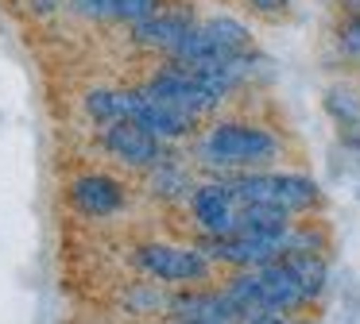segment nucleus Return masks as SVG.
I'll list each match as a JSON object with an SVG mask.
<instances>
[{
    "instance_id": "1a4fd4ad",
    "label": "nucleus",
    "mask_w": 360,
    "mask_h": 324,
    "mask_svg": "<svg viewBox=\"0 0 360 324\" xmlns=\"http://www.w3.org/2000/svg\"><path fill=\"white\" fill-rule=\"evenodd\" d=\"M70 205L89 220H105L124 208V185L109 174H82L70 182Z\"/></svg>"
},
{
    "instance_id": "9d476101",
    "label": "nucleus",
    "mask_w": 360,
    "mask_h": 324,
    "mask_svg": "<svg viewBox=\"0 0 360 324\" xmlns=\"http://www.w3.org/2000/svg\"><path fill=\"white\" fill-rule=\"evenodd\" d=\"M174 316H186V320H202V324H244V313L233 305L225 290H182L171 297Z\"/></svg>"
},
{
    "instance_id": "b1692460",
    "label": "nucleus",
    "mask_w": 360,
    "mask_h": 324,
    "mask_svg": "<svg viewBox=\"0 0 360 324\" xmlns=\"http://www.w3.org/2000/svg\"><path fill=\"white\" fill-rule=\"evenodd\" d=\"M295 324H314V320H295Z\"/></svg>"
},
{
    "instance_id": "9b49d317",
    "label": "nucleus",
    "mask_w": 360,
    "mask_h": 324,
    "mask_svg": "<svg viewBox=\"0 0 360 324\" xmlns=\"http://www.w3.org/2000/svg\"><path fill=\"white\" fill-rule=\"evenodd\" d=\"M128 120H136V123H143L148 131H155L163 143H174V139H186L190 131H194V116H186V112H179V108H171V104H163V100H155L151 93H143V89H136V100H132V116Z\"/></svg>"
},
{
    "instance_id": "4468645a",
    "label": "nucleus",
    "mask_w": 360,
    "mask_h": 324,
    "mask_svg": "<svg viewBox=\"0 0 360 324\" xmlns=\"http://www.w3.org/2000/svg\"><path fill=\"white\" fill-rule=\"evenodd\" d=\"M283 259L290 262V270H295V278L302 282V290H306V297H310V301L326 290L329 266H326V259H321L318 251H283Z\"/></svg>"
},
{
    "instance_id": "f3484780",
    "label": "nucleus",
    "mask_w": 360,
    "mask_h": 324,
    "mask_svg": "<svg viewBox=\"0 0 360 324\" xmlns=\"http://www.w3.org/2000/svg\"><path fill=\"white\" fill-rule=\"evenodd\" d=\"M163 4H167V0H112V20L136 27V23L151 20V15H155Z\"/></svg>"
},
{
    "instance_id": "ddd939ff",
    "label": "nucleus",
    "mask_w": 360,
    "mask_h": 324,
    "mask_svg": "<svg viewBox=\"0 0 360 324\" xmlns=\"http://www.w3.org/2000/svg\"><path fill=\"white\" fill-rule=\"evenodd\" d=\"M132 100H136V89H89L86 93V116L97 123L128 120L132 116Z\"/></svg>"
},
{
    "instance_id": "aec40b11",
    "label": "nucleus",
    "mask_w": 360,
    "mask_h": 324,
    "mask_svg": "<svg viewBox=\"0 0 360 324\" xmlns=\"http://www.w3.org/2000/svg\"><path fill=\"white\" fill-rule=\"evenodd\" d=\"M252 15H264V20H279V15L290 12V0H244Z\"/></svg>"
},
{
    "instance_id": "6ab92c4d",
    "label": "nucleus",
    "mask_w": 360,
    "mask_h": 324,
    "mask_svg": "<svg viewBox=\"0 0 360 324\" xmlns=\"http://www.w3.org/2000/svg\"><path fill=\"white\" fill-rule=\"evenodd\" d=\"M66 8H70L74 15H82V20H112V0H66Z\"/></svg>"
},
{
    "instance_id": "dca6fc26",
    "label": "nucleus",
    "mask_w": 360,
    "mask_h": 324,
    "mask_svg": "<svg viewBox=\"0 0 360 324\" xmlns=\"http://www.w3.org/2000/svg\"><path fill=\"white\" fill-rule=\"evenodd\" d=\"M326 112L333 116L341 128H352V123H360V93L345 89V85H333V89H326Z\"/></svg>"
},
{
    "instance_id": "f03ea898",
    "label": "nucleus",
    "mask_w": 360,
    "mask_h": 324,
    "mask_svg": "<svg viewBox=\"0 0 360 324\" xmlns=\"http://www.w3.org/2000/svg\"><path fill=\"white\" fill-rule=\"evenodd\" d=\"M233 189L236 205H264V208H279L287 216L310 212L321 201V189L314 177L306 174H279V170H244V174H229L225 177Z\"/></svg>"
},
{
    "instance_id": "4be33fe9",
    "label": "nucleus",
    "mask_w": 360,
    "mask_h": 324,
    "mask_svg": "<svg viewBox=\"0 0 360 324\" xmlns=\"http://www.w3.org/2000/svg\"><path fill=\"white\" fill-rule=\"evenodd\" d=\"M244 324H287V320H283L279 313H252Z\"/></svg>"
},
{
    "instance_id": "412c9836",
    "label": "nucleus",
    "mask_w": 360,
    "mask_h": 324,
    "mask_svg": "<svg viewBox=\"0 0 360 324\" xmlns=\"http://www.w3.org/2000/svg\"><path fill=\"white\" fill-rule=\"evenodd\" d=\"M58 4H66V0H27V8H32L35 15H51Z\"/></svg>"
},
{
    "instance_id": "5701e85b",
    "label": "nucleus",
    "mask_w": 360,
    "mask_h": 324,
    "mask_svg": "<svg viewBox=\"0 0 360 324\" xmlns=\"http://www.w3.org/2000/svg\"><path fill=\"white\" fill-rule=\"evenodd\" d=\"M171 324H202V320H186V316H174Z\"/></svg>"
},
{
    "instance_id": "6e6552de",
    "label": "nucleus",
    "mask_w": 360,
    "mask_h": 324,
    "mask_svg": "<svg viewBox=\"0 0 360 324\" xmlns=\"http://www.w3.org/2000/svg\"><path fill=\"white\" fill-rule=\"evenodd\" d=\"M198 23H202V20L194 15V8L171 0V4H163L155 15H151V20L136 23V27H132V39H136L140 46H151V50L171 54L174 43H179V39L186 35L190 27H198Z\"/></svg>"
},
{
    "instance_id": "2eb2a0df",
    "label": "nucleus",
    "mask_w": 360,
    "mask_h": 324,
    "mask_svg": "<svg viewBox=\"0 0 360 324\" xmlns=\"http://www.w3.org/2000/svg\"><path fill=\"white\" fill-rule=\"evenodd\" d=\"M151 193L163 201H174V197H190L194 193V185H190L186 170L174 166L171 158H163L159 166H151Z\"/></svg>"
},
{
    "instance_id": "f8f14e48",
    "label": "nucleus",
    "mask_w": 360,
    "mask_h": 324,
    "mask_svg": "<svg viewBox=\"0 0 360 324\" xmlns=\"http://www.w3.org/2000/svg\"><path fill=\"white\" fill-rule=\"evenodd\" d=\"M202 31L213 39V46H217L225 58H244V54H256L248 23H240L236 15H225V12L210 15V20H202Z\"/></svg>"
},
{
    "instance_id": "f257e3e1",
    "label": "nucleus",
    "mask_w": 360,
    "mask_h": 324,
    "mask_svg": "<svg viewBox=\"0 0 360 324\" xmlns=\"http://www.w3.org/2000/svg\"><path fill=\"white\" fill-rule=\"evenodd\" d=\"M279 135L264 123L217 120L198 143V162L221 174H244V170H267L279 158Z\"/></svg>"
},
{
    "instance_id": "7ed1b4c3",
    "label": "nucleus",
    "mask_w": 360,
    "mask_h": 324,
    "mask_svg": "<svg viewBox=\"0 0 360 324\" xmlns=\"http://www.w3.org/2000/svg\"><path fill=\"white\" fill-rule=\"evenodd\" d=\"M132 262L148 278L167 285H198L213 270V259L202 247H179V243H143L136 247Z\"/></svg>"
},
{
    "instance_id": "a211bd4d",
    "label": "nucleus",
    "mask_w": 360,
    "mask_h": 324,
    "mask_svg": "<svg viewBox=\"0 0 360 324\" xmlns=\"http://www.w3.org/2000/svg\"><path fill=\"white\" fill-rule=\"evenodd\" d=\"M333 39H337V50H341L345 58L360 62V12H345L341 23H337V31H333Z\"/></svg>"
},
{
    "instance_id": "0eeeda50",
    "label": "nucleus",
    "mask_w": 360,
    "mask_h": 324,
    "mask_svg": "<svg viewBox=\"0 0 360 324\" xmlns=\"http://www.w3.org/2000/svg\"><path fill=\"white\" fill-rule=\"evenodd\" d=\"M190 212H194V224L202 228V236H225V231L236 228V205L229 182H205V185H194L190 193Z\"/></svg>"
},
{
    "instance_id": "423d86ee",
    "label": "nucleus",
    "mask_w": 360,
    "mask_h": 324,
    "mask_svg": "<svg viewBox=\"0 0 360 324\" xmlns=\"http://www.w3.org/2000/svg\"><path fill=\"white\" fill-rule=\"evenodd\" d=\"M205 255L213 262H225V266H236V270H256V266H267V262L283 259L287 247L271 243V239H256V236H244V231H225V236H205L202 243Z\"/></svg>"
},
{
    "instance_id": "20e7f679",
    "label": "nucleus",
    "mask_w": 360,
    "mask_h": 324,
    "mask_svg": "<svg viewBox=\"0 0 360 324\" xmlns=\"http://www.w3.org/2000/svg\"><path fill=\"white\" fill-rule=\"evenodd\" d=\"M143 93H151L155 100H163V104L179 108V112L194 116V120L210 116L213 108L221 104V97L210 89V85H202V77H198L194 69L182 66V62H171V58H167V66H159L155 74L148 77Z\"/></svg>"
},
{
    "instance_id": "39448f33",
    "label": "nucleus",
    "mask_w": 360,
    "mask_h": 324,
    "mask_svg": "<svg viewBox=\"0 0 360 324\" xmlns=\"http://www.w3.org/2000/svg\"><path fill=\"white\" fill-rule=\"evenodd\" d=\"M101 147L109 151V158H117L120 166H128V170H151V166L163 162V139L136 120L105 123Z\"/></svg>"
}]
</instances>
